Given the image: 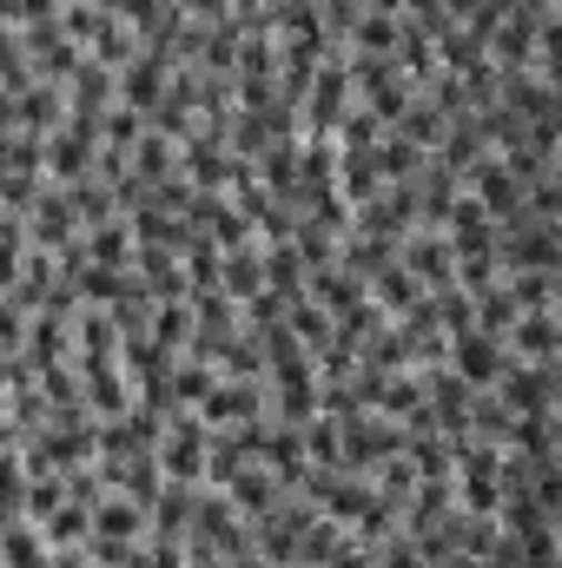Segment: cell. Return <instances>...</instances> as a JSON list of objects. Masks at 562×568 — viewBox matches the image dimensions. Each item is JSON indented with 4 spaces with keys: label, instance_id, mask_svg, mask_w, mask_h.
Here are the masks:
<instances>
[{
    "label": "cell",
    "instance_id": "29",
    "mask_svg": "<svg viewBox=\"0 0 562 568\" xmlns=\"http://www.w3.org/2000/svg\"><path fill=\"white\" fill-rule=\"evenodd\" d=\"M20 344H27V311L0 291V351H20Z\"/></svg>",
    "mask_w": 562,
    "mask_h": 568
},
{
    "label": "cell",
    "instance_id": "23",
    "mask_svg": "<svg viewBox=\"0 0 562 568\" xmlns=\"http://www.w3.org/2000/svg\"><path fill=\"white\" fill-rule=\"evenodd\" d=\"M145 337H159V344L179 357V351H185V337H192V304H185V297H159V304H152Z\"/></svg>",
    "mask_w": 562,
    "mask_h": 568
},
{
    "label": "cell",
    "instance_id": "8",
    "mask_svg": "<svg viewBox=\"0 0 562 568\" xmlns=\"http://www.w3.org/2000/svg\"><path fill=\"white\" fill-rule=\"evenodd\" d=\"M199 417H205L212 429L265 417V377H219V384L199 397Z\"/></svg>",
    "mask_w": 562,
    "mask_h": 568
},
{
    "label": "cell",
    "instance_id": "13",
    "mask_svg": "<svg viewBox=\"0 0 562 568\" xmlns=\"http://www.w3.org/2000/svg\"><path fill=\"white\" fill-rule=\"evenodd\" d=\"M279 496H284V483L272 476V469H265V463H245V469H239V476L225 483V503H232V509H239L245 523H259V516H265V509H272Z\"/></svg>",
    "mask_w": 562,
    "mask_h": 568
},
{
    "label": "cell",
    "instance_id": "14",
    "mask_svg": "<svg viewBox=\"0 0 562 568\" xmlns=\"http://www.w3.org/2000/svg\"><path fill=\"white\" fill-rule=\"evenodd\" d=\"M87 536H107V542H140V536H145V509H140V503H127L120 489H107V496L93 503V516H87Z\"/></svg>",
    "mask_w": 562,
    "mask_h": 568
},
{
    "label": "cell",
    "instance_id": "20",
    "mask_svg": "<svg viewBox=\"0 0 562 568\" xmlns=\"http://www.w3.org/2000/svg\"><path fill=\"white\" fill-rule=\"evenodd\" d=\"M185 304H192V337H232V331L245 324L239 304H232L225 291H192Z\"/></svg>",
    "mask_w": 562,
    "mask_h": 568
},
{
    "label": "cell",
    "instance_id": "30",
    "mask_svg": "<svg viewBox=\"0 0 562 568\" xmlns=\"http://www.w3.org/2000/svg\"><path fill=\"white\" fill-rule=\"evenodd\" d=\"M185 7V20H225L232 13V0H179Z\"/></svg>",
    "mask_w": 562,
    "mask_h": 568
},
{
    "label": "cell",
    "instance_id": "7",
    "mask_svg": "<svg viewBox=\"0 0 562 568\" xmlns=\"http://www.w3.org/2000/svg\"><path fill=\"white\" fill-rule=\"evenodd\" d=\"M398 265H404V272L423 284V291L450 284V272H456V252H450L443 225H411V232L398 239Z\"/></svg>",
    "mask_w": 562,
    "mask_h": 568
},
{
    "label": "cell",
    "instance_id": "22",
    "mask_svg": "<svg viewBox=\"0 0 562 568\" xmlns=\"http://www.w3.org/2000/svg\"><path fill=\"white\" fill-rule=\"evenodd\" d=\"M364 291H371V304H378V311H391V317H404V311H411V304L423 297V284L411 278V272H404L398 258H391V265H384L378 278L364 284Z\"/></svg>",
    "mask_w": 562,
    "mask_h": 568
},
{
    "label": "cell",
    "instance_id": "27",
    "mask_svg": "<svg viewBox=\"0 0 562 568\" xmlns=\"http://www.w3.org/2000/svg\"><path fill=\"white\" fill-rule=\"evenodd\" d=\"M40 185H47V172H0V212L27 219L33 199H40Z\"/></svg>",
    "mask_w": 562,
    "mask_h": 568
},
{
    "label": "cell",
    "instance_id": "1",
    "mask_svg": "<svg viewBox=\"0 0 562 568\" xmlns=\"http://www.w3.org/2000/svg\"><path fill=\"white\" fill-rule=\"evenodd\" d=\"M344 106H351V67H344V47H324L311 87H304V100H298V133L331 140V126H338Z\"/></svg>",
    "mask_w": 562,
    "mask_h": 568
},
{
    "label": "cell",
    "instance_id": "32",
    "mask_svg": "<svg viewBox=\"0 0 562 568\" xmlns=\"http://www.w3.org/2000/svg\"><path fill=\"white\" fill-rule=\"evenodd\" d=\"M371 13H404V0H364Z\"/></svg>",
    "mask_w": 562,
    "mask_h": 568
},
{
    "label": "cell",
    "instance_id": "17",
    "mask_svg": "<svg viewBox=\"0 0 562 568\" xmlns=\"http://www.w3.org/2000/svg\"><path fill=\"white\" fill-rule=\"evenodd\" d=\"M60 87H67V106H80V113H107L113 106V67H100V60H80Z\"/></svg>",
    "mask_w": 562,
    "mask_h": 568
},
{
    "label": "cell",
    "instance_id": "19",
    "mask_svg": "<svg viewBox=\"0 0 562 568\" xmlns=\"http://www.w3.org/2000/svg\"><path fill=\"white\" fill-rule=\"evenodd\" d=\"M371 159H378V179H384V185H404V179H418V172H423V159H430V152L384 126V140L371 145Z\"/></svg>",
    "mask_w": 562,
    "mask_h": 568
},
{
    "label": "cell",
    "instance_id": "11",
    "mask_svg": "<svg viewBox=\"0 0 562 568\" xmlns=\"http://www.w3.org/2000/svg\"><path fill=\"white\" fill-rule=\"evenodd\" d=\"M13 113H20V133L47 140V133L67 120V87H60V80H33L27 93H13Z\"/></svg>",
    "mask_w": 562,
    "mask_h": 568
},
{
    "label": "cell",
    "instance_id": "3",
    "mask_svg": "<svg viewBox=\"0 0 562 568\" xmlns=\"http://www.w3.org/2000/svg\"><path fill=\"white\" fill-rule=\"evenodd\" d=\"M404 449V424L398 417H378V410H358V417H344V469H358V476H371L384 456H398Z\"/></svg>",
    "mask_w": 562,
    "mask_h": 568
},
{
    "label": "cell",
    "instance_id": "4",
    "mask_svg": "<svg viewBox=\"0 0 562 568\" xmlns=\"http://www.w3.org/2000/svg\"><path fill=\"white\" fill-rule=\"evenodd\" d=\"M503 404H510V417H556V364H510L496 384H490Z\"/></svg>",
    "mask_w": 562,
    "mask_h": 568
},
{
    "label": "cell",
    "instance_id": "5",
    "mask_svg": "<svg viewBox=\"0 0 562 568\" xmlns=\"http://www.w3.org/2000/svg\"><path fill=\"white\" fill-rule=\"evenodd\" d=\"M463 192H470L490 219H510V212L523 205V172H516L503 152H483V159L463 172Z\"/></svg>",
    "mask_w": 562,
    "mask_h": 568
},
{
    "label": "cell",
    "instance_id": "21",
    "mask_svg": "<svg viewBox=\"0 0 562 568\" xmlns=\"http://www.w3.org/2000/svg\"><path fill=\"white\" fill-rule=\"evenodd\" d=\"M219 291H225L232 304H245L252 291H265V265H259V245H239V252H225V258H219Z\"/></svg>",
    "mask_w": 562,
    "mask_h": 568
},
{
    "label": "cell",
    "instance_id": "10",
    "mask_svg": "<svg viewBox=\"0 0 562 568\" xmlns=\"http://www.w3.org/2000/svg\"><path fill=\"white\" fill-rule=\"evenodd\" d=\"M556 344H562L556 311H523V317L503 331V351H510V364H556Z\"/></svg>",
    "mask_w": 562,
    "mask_h": 568
},
{
    "label": "cell",
    "instance_id": "15",
    "mask_svg": "<svg viewBox=\"0 0 562 568\" xmlns=\"http://www.w3.org/2000/svg\"><path fill=\"white\" fill-rule=\"evenodd\" d=\"M80 252H87V265H133V225H127V212L87 225L80 232Z\"/></svg>",
    "mask_w": 562,
    "mask_h": 568
},
{
    "label": "cell",
    "instance_id": "16",
    "mask_svg": "<svg viewBox=\"0 0 562 568\" xmlns=\"http://www.w3.org/2000/svg\"><path fill=\"white\" fill-rule=\"evenodd\" d=\"M331 172H338V145L298 133V199H291V205H304V199L331 192Z\"/></svg>",
    "mask_w": 562,
    "mask_h": 568
},
{
    "label": "cell",
    "instance_id": "12",
    "mask_svg": "<svg viewBox=\"0 0 562 568\" xmlns=\"http://www.w3.org/2000/svg\"><path fill=\"white\" fill-rule=\"evenodd\" d=\"M304 297H311L318 311H331V317H344L351 304H364V278H358V272H344V265L331 258V265H318V272H304Z\"/></svg>",
    "mask_w": 562,
    "mask_h": 568
},
{
    "label": "cell",
    "instance_id": "25",
    "mask_svg": "<svg viewBox=\"0 0 562 568\" xmlns=\"http://www.w3.org/2000/svg\"><path fill=\"white\" fill-rule=\"evenodd\" d=\"M87 516H93V509L67 496V503H60V509H53V516L40 523V536H47V549H80V542H87Z\"/></svg>",
    "mask_w": 562,
    "mask_h": 568
},
{
    "label": "cell",
    "instance_id": "2",
    "mask_svg": "<svg viewBox=\"0 0 562 568\" xmlns=\"http://www.w3.org/2000/svg\"><path fill=\"white\" fill-rule=\"evenodd\" d=\"M205 443H212V424L199 410H172L165 429H159V443H152L165 483H199L205 476Z\"/></svg>",
    "mask_w": 562,
    "mask_h": 568
},
{
    "label": "cell",
    "instance_id": "31",
    "mask_svg": "<svg viewBox=\"0 0 562 568\" xmlns=\"http://www.w3.org/2000/svg\"><path fill=\"white\" fill-rule=\"evenodd\" d=\"M47 568H93V556H87V549H53Z\"/></svg>",
    "mask_w": 562,
    "mask_h": 568
},
{
    "label": "cell",
    "instance_id": "18",
    "mask_svg": "<svg viewBox=\"0 0 562 568\" xmlns=\"http://www.w3.org/2000/svg\"><path fill=\"white\" fill-rule=\"evenodd\" d=\"M127 172H133V179H140L145 192H152L159 179H172V172H179V145L165 140V133H152V126H145L140 145L127 152Z\"/></svg>",
    "mask_w": 562,
    "mask_h": 568
},
{
    "label": "cell",
    "instance_id": "6",
    "mask_svg": "<svg viewBox=\"0 0 562 568\" xmlns=\"http://www.w3.org/2000/svg\"><path fill=\"white\" fill-rule=\"evenodd\" d=\"M450 371L470 384V390H490L503 371H510V351H503V337H490V331H456L450 337Z\"/></svg>",
    "mask_w": 562,
    "mask_h": 568
},
{
    "label": "cell",
    "instance_id": "26",
    "mask_svg": "<svg viewBox=\"0 0 562 568\" xmlns=\"http://www.w3.org/2000/svg\"><path fill=\"white\" fill-rule=\"evenodd\" d=\"M140 133H145V113H133V106H120V100H113V106L100 113V145L133 152V145H140Z\"/></svg>",
    "mask_w": 562,
    "mask_h": 568
},
{
    "label": "cell",
    "instance_id": "9",
    "mask_svg": "<svg viewBox=\"0 0 562 568\" xmlns=\"http://www.w3.org/2000/svg\"><path fill=\"white\" fill-rule=\"evenodd\" d=\"M165 80H172V60H159V53H133L120 73H113V100L120 106H133V113H152L159 106V93H165Z\"/></svg>",
    "mask_w": 562,
    "mask_h": 568
},
{
    "label": "cell",
    "instance_id": "33",
    "mask_svg": "<svg viewBox=\"0 0 562 568\" xmlns=\"http://www.w3.org/2000/svg\"><path fill=\"white\" fill-rule=\"evenodd\" d=\"M0 424H7V390H0Z\"/></svg>",
    "mask_w": 562,
    "mask_h": 568
},
{
    "label": "cell",
    "instance_id": "24",
    "mask_svg": "<svg viewBox=\"0 0 562 568\" xmlns=\"http://www.w3.org/2000/svg\"><path fill=\"white\" fill-rule=\"evenodd\" d=\"M503 291L516 311H556V272H503Z\"/></svg>",
    "mask_w": 562,
    "mask_h": 568
},
{
    "label": "cell",
    "instance_id": "28",
    "mask_svg": "<svg viewBox=\"0 0 562 568\" xmlns=\"http://www.w3.org/2000/svg\"><path fill=\"white\" fill-rule=\"evenodd\" d=\"M0 172H40V140L20 133V126H7L0 133Z\"/></svg>",
    "mask_w": 562,
    "mask_h": 568
}]
</instances>
